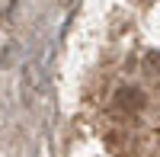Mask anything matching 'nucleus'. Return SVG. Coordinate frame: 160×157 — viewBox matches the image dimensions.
<instances>
[{
    "instance_id": "1",
    "label": "nucleus",
    "mask_w": 160,
    "mask_h": 157,
    "mask_svg": "<svg viewBox=\"0 0 160 157\" xmlns=\"http://www.w3.org/2000/svg\"><path fill=\"white\" fill-rule=\"evenodd\" d=\"M115 106H118V109H125V112H138V109L144 106L141 90H135V87H122V90L115 93Z\"/></svg>"
},
{
    "instance_id": "2",
    "label": "nucleus",
    "mask_w": 160,
    "mask_h": 157,
    "mask_svg": "<svg viewBox=\"0 0 160 157\" xmlns=\"http://www.w3.org/2000/svg\"><path fill=\"white\" fill-rule=\"evenodd\" d=\"M144 68H148V74L160 77V51H148L144 55Z\"/></svg>"
}]
</instances>
